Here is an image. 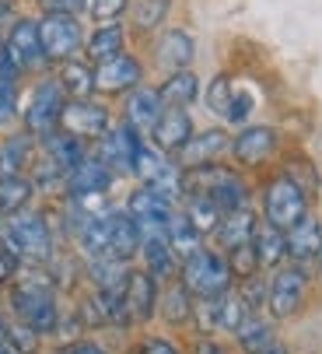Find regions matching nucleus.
Returning a JSON list of instances; mask_svg holds the SVG:
<instances>
[{
  "label": "nucleus",
  "instance_id": "nucleus-55",
  "mask_svg": "<svg viewBox=\"0 0 322 354\" xmlns=\"http://www.w3.org/2000/svg\"><path fill=\"white\" fill-rule=\"evenodd\" d=\"M0 354H18V351H11L8 344H0Z\"/></svg>",
  "mask_w": 322,
  "mask_h": 354
},
{
  "label": "nucleus",
  "instance_id": "nucleus-13",
  "mask_svg": "<svg viewBox=\"0 0 322 354\" xmlns=\"http://www.w3.org/2000/svg\"><path fill=\"white\" fill-rule=\"evenodd\" d=\"M60 130L77 137V140H98L113 130V116L102 102H91V98H74V102L64 106L60 116Z\"/></svg>",
  "mask_w": 322,
  "mask_h": 354
},
{
  "label": "nucleus",
  "instance_id": "nucleus-8",
  "mask_svg": "<svg viewBox=\"0 0 322 354\" xmlns=\"http://www.w3.org/2000/svg\"><path fill=\"white\" fill-rule=\"evenodd\" d=\"M64 106H67V95H64L60 81L57 77L39 81L32 98H28V109H25V130L32 137H49L53 130H60Z\"/></svg>",
  "mask_w": 322,
  "mask_h": 354
},
{
  "label": "nucleus",
  "instance_id": "nucleus-44",
  "mask_svg": "<svg viewBox=\"0 0 322 354\" xmlns=\"http://www.w3.org/2000/svg\"><path fill=\"white\" fill-rule=\"evenodd\" d=\"M228 267H231V277H238V281H245V277H256V274H259L256 249H252V245H242V249L228 252Z\"/></svg>",
  "mask_w": 322,
  "mask_h": 354
},
{
  "label": "nucleus",
  "instance_id": "nucleus-38",
  "mask_svg": "<svg viewBox=\"0 0 322 354\" xmlns=\"http://www.w3.org/2000/svg\"><path fill=\"white\" fill-rule=\"evenodd\" d=\"M235 340H238V347H242L245 354H256V351H263V347L277 344V333H274V323H266V319H259V316H249L245 326L235 333Z\"/></svg>",
  "mask_w": 322,
  "mask_h": 354
},
{
  "label": "nucleus",
  "instance_id": "nucleus-3",
  "mask_svg": "<svg viewBox=\"0 0 322 354\" xmlns=\"http://www.w3.org/2000/svg\"><path fill=\"white\" fill-rule=\"evenodd\" d=\"M182 193L186 196H210L225 214L249 207V186L235 169L225 165H203V169H189L182 172Z\"/></svg>",
  "mask_w": 322,
  "mask_h": 354
},
{
  "label": "nucleus",
  "instance_id": "nucleus-45",
  "mask_svg": "<svg viewBox=\"0 0 322 354\" xmlns=\"http://www.w3.org/2000/svg\"><path fill=\"white\" fill-rule=\"evenodd\" d=\"M126 4H130V0H88V11H91L95 21L113 25V21L126 11Z\"/></svg>",
  "mask_w": 322,
  "mask_h": 354
},
{
  "label": "nucleus",
  "instance_id": "nucleus-46",
  "mask_svg": "<svg viewBox=\"0 0 322 354\" xmlns=\"http://www.w3.org/2000/svg\"><path fill=\"white\" fill-rule=\"evenodd\" d=\"M291 183H298L301 189H305V196L319 186V176H315V169H312V162H305V158H298V162H287V172H284Z\"/></svg>",
  "mask_w": 322,
  "mask_h": 354
},
{
  "label": "nucleus",
  "instance_id": "nucleus-53",
  "mask_svg": "<svg viewBox=\"0 0 322 354\" xmlns=\"http://www.w3.org/2000/svg\"><path fill=\"white\" fill-rule=\"evenodd\" d=\"M256 354H287V347L277 340V344H270V347H263V351H256Z\"/></svg>",
  "mask_w": 322,
  "mask_h": 354
},
{
  "label": "nucleus",
  "instance_id": "nucleus-28",
  "mask_svg": "<svg viewBox=\"0 0 322 354\" xmlns=\"http://www.w3.org/2000/svg\"><path fill=\"white\" fill-rule=\"evenodd\" d=\"M252 249H256V260H259V270H277L284 267L287 260V242H284V232L259 221L256 228V239H252Z\"/></svg>",
  "mask_w": 322,
  "mask_h": 354
},
{
  "label": "nucleus",
  "instance_id": "nucleus-25",
  "mask_svg": "<svg viewBox=\"0 0 322 354\" xmlns=\"http://www.w3.org/2000/svg\"><path fill=\"white\" fill-rule=\"evenodd\" d=\"M151 137H154V147H158V151H165V155H176V151L193 137V120H189V113L169 106L165 113H161V120H158V127H154Z\"/></svg>",
  "mask_w": 322,
  "mask_h": 354
},
{
  "label": "nucleus",
  "instance_id": "nucleus-21",
  "mask_svg": "<svg viewBox=\"0 0 322 354\" xmlns=\"http://www.w3.org/2000/svg\"><path fill=\"white\" fill-rule=\"evenodd\" d=\"M284 242H287V260L291 263L305 267V263L319 260L322 257V221L305 214L291 232H284Z\"/></svg>",
  "mask_w": 322,
  "mask_h": 354
},
{
  "label": "nucleus",
  "instance_id": "nucleus-15",
  "mask_svg": "<svg viewBox=\"0 0 322 354\" xmlns=\"http://www.w3.org/2000/svg\"><path fill=\"white\" fill-rule=\"evenodd\" d=\"M277 140H281V137H277L274 127H263V123L242 127V130L231 137V155H235L238 165L256 169V165H263V162L277 151Z\"/></svg>",
  "mask_w": 322,
  "mask_h": 354
},
{
  "label": "nucleus",
  "instance_id": "nucleus-43",
  "mask_svg": "<svg viewBox=\"0 0 322 354\" xmlns=\"http://www.w3.org/2000/svg\"><path fill=\"white\" fill-rule=\"evenodd\" d=\"M18 120V77H0V127Z\"/></svg>",
  "mask_w": 322,
  "mask_h": 354
},
{
  "label": "nucleus",
  "instance_id": "nucleus-14",
  "mask_svg": "<svg viewBox=\"0 0 322 354\" xmlns=\"http://www.w3.org/2000/svg\"><path fill=\"white\" fill-rule=\"evenodd\" d=\"M225 151H231V137L225 130H203V133H193L179 151H176V165L182 172L189 169H203V165H214Z\"/></svg>",
  "mask_w": 322,
  "mask_h": 354
},
{
  "label": "nucleus",
  "instance_id": "nucleus-34",
  "mask_svg": "<svg viewBox=\"0 0 322 354\" xmlns=\"http://www.w3.org/2000/svg\"><path fill=\"white\" fill-rule=\"evenodd\" d=\"M35 196V183L32 176H4L0 179V214H18V211H28Z\"/></svg>",
  "mask_w": 322,
  "mask_h": 354
},
{
  "label": "nucleus",
  "instance_id": "nucleus-12",
  "mask_svg": "<svg viewBox=\"0 0 322 354\" xmlns=\"http://www.w3.org/2000/svg\"><path fill=\"white\" fill-rule=\"evenodd\" d=\"M193 316L200 319V326H203L207 333H214V330H221V333H238L252 313H249V306L242 301L238 291H225V295H218V298L200 301Z\"/></svg>",
  "mask_w": 322,
  "mask_h": 354
},
{
  "label": "nucleus",
  "instance_id": "nucleus-49",
  "mask_svg": "<svg viewBox=\"0 0 322 354\" xmlns=\"http://www.w3.org/2000/svg\"><path fill=\"white\" fill-rule=\"evenodd\" d=\"M140 354H182L179 344H172L169 337H147L140 344Z\"/></svg>",
  "mask_w": 322,
  "mask_h": 354
},
{
  "label": "nucleus",
  "instance_id": "nucleus-33",
  "mask_svg": "<svg viewBox=\"0 0 322 354\" xmlns=\"http://www.w3.org/2000/svg\"><path fill=\"white\" fill-rule=\"evenodd\" d=\"M182 218L200 232V235H214L225 218V211L214 204L210 196H182Z\"/></svg>",
  "mask_w": 322,
  "mask_h": 354
},
{
  "label": "nucleus",
  "instance_id": "nucleus-40",
  "mask_svg": "<svg viewBox=\"0 0 322 354\" xmlns=\"http://www.w3.org/2000/svg\"><path fill=\"white\" fill-rule=\"evenodd\" d=\"M231 95H235V84H231V77L228 74H218L210 81V88H207V106H210V113L214 116H228V106H231Z\"/></svg>",
  "mask_w": 322,
  "mask_h": 354
},
{
  "label": "nucleus",
  "instance_id": "nucleus-24",
  "mask_svg": "<svg viewBox=\"0 0 322 354\" xmlns=\"http://www.w3.org/2000/svg\"><path fill=\"white\" fill-rule=\"evenodd\" d=\"M154 53H158V64L165 67L169 74H176V71H189V64H193V57H196V42H193L189 32H182V28H169L165 35L158 39Z\"/></svg>",
  "mask_w": 322,
  "mask_h": 354
},
{
  "label": "nucleus",
  "instance_id": "nucleus-2",
  "mask_svg": "<svg viewBox=\"0 0 322 354\" xmlns=\"http://www.w3.org/2000/svg\"><path fill=\"white\" fill-rule=\"evenodd\" d=\"M57 284H53L49 274H28V277H18L15 288H11V309L21 323H28L39 337L46 333H57L60 326V306H57Z\"/></svg>",
  "mask_w": 322,
  "mask_h": 354
},
{
  "label": "nucleus",
  "instance_id": "nucleus-1",
  "mask_svg": "<svg viewBox=\"0 0 322 354\" xmlns=\"http://www.w3.org/2000/svg\"><path fill=\"white\" fill-rule=\"evenodd\" d=\"M0 245L18 260V267H42L53 263V228L42 211H18L0 228Z\"/></svg>",
  "mask_w": 322,
  "mask_h": 354
},
{
  "label": "nucleus",
  "instance_id": "nucleus-23",
  "mask_svg": "<svg viewBox=\"0 0 322 354\" xmlns=\"http://www.w3.org/2000/svg\"><path fill=\"white\" fill-rule=\"evenodd\" d=\"M256 228H259L256 211L252 207H238V211H228L221 218L218 232H214V242H218V249H225V252H235L242 245H252Z\"/></svg>",
  "mask_w": 322,
  "mask_h": 354
},
{
  "label": "nucleus",
  "instance_id": "nucleus-50",
  "mask_svg": "<svg viewBox=\"0 0 322 354\" xmlns=\"http://www.w3.org/2000/svg\"><path fill=\"white\" fill-rule=\"evenodd\" d=\"M57 354H109L102 344H95V340H74V344H67V347H60Z\"/></svg>",
  "mask_w": 322,
  "mask_h": 354
},
{
  "label": "nucleus",
  "instance_id": "nucleus-47",
  "mask_svg": "<svg viewBox=\"0 0 322 354\" xmlns=\"http://www.w3.org/2000/svg\"><path fill=\"white\" fill-rule=\"evenodd\" d=\"M252 109H256V98L249 95V91H235L231 95V106H228V123H245L249 116H252Z\"/></svg>",
  "mask_w": 322,
  "mask_h": 354
},
{
  "label": "nucleus",
  "instance_id": "nucleus-48",
  "mask_svg": "<svg viewBox=\"0 0 322 354\" xmlns=\"http://www.w3.org/2000/svg\"><path fill=\"white\" fill-rule=\"evenodd\" d=\"M39 4H42L46 15H70V18H77V11L88 8V0H39Z\"/></svg>",
  "mask_w": 322,
  "mask_h": 354
},
{
  "label": "nucleus",
  "instance_id": "nucleus-20",
  "mask_svg": "<svg viewBox=\"0 0 322 354\" xmlns=\"http://www.w3.org/2000/svg\"><path fill=\"white\" fill-rule=\"evenodd\" d=\"M169 106L161 102V91L158 88H133L130 95H126V127H133L140 137L144 133H154V127H158V120H161V113H165Z\"/></svg>",
  "mask_w": 322,
  "mask_h": 354
},
{
  "label": "nucleus",
  "instance_id": "nucleus-36",
  "mask_svg": "<svg viewBox=\"0 0 322 354\" xmlns=\"http://www.w3.org/2000/svg\"><path fill=\"white\" fill-rule=\"evenodd\" d=\"M169 245H172V252L179 257V263H186L189 257H196V252L203 249V235L182 218V211H176V218L169 225Z\"/></svg>",
  "mask_w": 322,
  "mask_h": 354
},
{
  "label": "nucleus",
  "instance_id": "nucleus-5",
  "mask_svg": "<svg viewBox=\"0 0 322 354\" xmlns=\"http://www.w3.org/2000/svg\"><path fill=\"white\" fill-rule=\"evenodd\" d=\"M133 176L140 179V186L154 189L158 196L165 200H182V169L176 165L172 155H165V151H158L154 144H144L137 151V162H133Z\"/></svg>",
  "mask_w": 322,
  "mask_h": 354
},
{
  "label": "nucleus",
  "instance_id": "nucleus-7",
  "mask_svg": "<svg viewBox=\"0 0 322 354\" xmlns=\"http://www.w3.org/2000/svg\"><path fill=\"white\" fill-rule=\"evenodd\" d=\"M308 301V270L291 263V267H277L270 274V295H266V309L274 319H291L305 309Z\"/></svg>",
  "mask_w": 322,
  "mask_h": 354
},
{
  "label": "nucleus",
  "instance_id": "nucleus-32",
  "mask_svg": "<svg viewBox=\"0 0 322 354\" xmlns=\"http://www.w3.org/2000/svg\"><path fill=\"white\" fill-rule=\"evenodd\" d=\"M88 281L95 284V291H123L126 277H130V263L116 260V257H95L88 260Z\"/></svg>",
  "mask_w": 322,
  "mask_h": 354
},
{
  "label": "nucleus",
  "instance_id": "nucleus-29",
  "mask_svg": "<svg viewBox=\"0 0 322 354\" xmlns=\"http://www.w3.org/2000/svg\"><path fill=\"white\" fill-rule=\"evenodd\" d=\"M39 140H42V155L53 158V162H57L60 169H67V172L88 158L84 140H77V137H70V133H64V130H53L49 137H39Z\"/></svg>",
  "mask_w": 322,
  "mask_h": 354
},
{
  "label": "nucleus",
  "instance_id": "nucleus-30",
  "mask_svg": "<svg viewBox=\"0 0 322 354\" xmlns=\"http://www.w3.org/2000/svg\"><path fill=\"white\" fill-rule=\"evenodd\" d=\"M158 313L165 316L169 326H182L196 313V298L182 288V281H172V284H165V291H161V298H158Z\"/></svg>",
  "mask_w": 322,
  "mask_h": 354
},
{
  "label": "nucleus",
  "instance_id": "nucleus-39",
  "mask_svg": "<svg viewBox=\"0 0 322 354\" xmlns=\"http://www.w3.org/2000/svg\"><path fill=\"white\" fill-rule=\"evenodd\" d=\"M169 8H172V0H137L133 4V25L140 32H154L169 18Z\"/></svg>",
  "mask_w": 322,
  "mask_h": 354
},
{
  "label": "nucleus",
  "instance_id": "nucleus-41",
  "mask_svg": "<svg viewBox=\"0 0 322 354\" xmlns=\"http://www.w3.org/2000/svg\"><path fill=\"white\" fill-rule=\"evenodd\" d=\"M8 347L11 351H18V354H39V347H42V337L28 326V323H8Z\"/></svg>",
  "mask_w": 322,
  "mask_h": 354
},
{
  "label": "nucleus",
  "instance_id": "nucleus-37",
  "mask_svg": "<svg viewBox=\"0 0 322 354\" xmlns=\"http://www.w3.org/2000/svg\"><path fill=\"white\" fill-rule=\"evenodd\" d=\"M57 81H60L64 95H70V98H88V95L95 91V71H91L84 60H67V64H60Z\"/></svg>",
  "mask_w": 322,
  "mask_h": 354
},
{
  "label": "nucleus",
  "instance_id": "nucleus-16",
  "mask_svg": "<svg viewBox=\"0 0 322 354\" xmlns=\"http://www.w3.org/2000/svg\"><path fill=\"white\" fill-rule=\"evenodd\" d=\"M8 53H11V60L21 67V71H32V67H39L42 60H46V53H42V35H39V21H32V18H18L15 25H11V32H8Z\"/></svg>",
  "mask_w": 322,
  "mask_h": 354
},
{
  "label": "nucleus",
  "instance_id": "nucleus-10",
  "mask_svg": "<svg viewBox=\"0 0 322 354\" xmlns=\"http://www.w3.org/2000/svg\"><path fill=\"white\" fill-rule=\"evenodd\" d=\"M39 35H42L46 60H60V64L74 60V53L84 46V28L70 15H46L39 21Z\"/></svg>",
  "mask_w": 322,
  "mask_h": 354
},
{
  "label": "nucleus",
  "instance_id": "nucleus-22",
  "mask_svg": "<svg viewBox=\"0 0 322 354\" xmlns=\"http://www.w3.org/2000/svg\"><path fill=\"white\" fill-rule=\"evenodd\" d=\"M140 257H144V270L154 277V281H161V284H172L176 277H179V257L172 252V245H169V235H147V239H140Z\"/></svg>",
  "mask_w": 322,
  "mask_h": 354
},
{
  "label": "nucleus",
  "instance_id": "nucleus-26",
  "mask_svg": "<svg viewBox=\"0 0 322 354\" xmlns=\"http://www.w3.org/2000/svg\"><path fill=\"white\" fill-rule=\"evenodd\" d=\"M35 165V137L28 130H18L0 140V179L4 176H25V169Z\"/></svg>",
  "mask_w": 322,
  "mask_h": 354
},
{
  "label": "nucleus",
  "instance_id": "nucleus-31",
  "mask_svg": "<svg viewBox=\"0 0 322 354\" xmlns=\"http://www.w3.org/2000/svg\"><path fill=\"white\" fill-rule=\"evenodd\" d=\"M123 46H126V32H123V25H98L95 32H91V39H88V60L91 64H109V60H116V57H123Z\"/></svg>",
  "mask_w": 322,
  "mask_h": 354
},
{
  "label": "nucleus",
  "instance_id": "nucleus-18",
  "mask_svg": "<svg viewBox=\"0 0 322 354\" xmlns=\"http://www.w3.org/2000/svg\"><path fill=\"white\" fill-rule=\"evenodd\" d=\"M113 172L105 169L95 155H88L81 165H74L67 172V196L70 200H84V196H105V189L113 186Z\"/></svg>",
  "mask_w": 322,
  "mask_h": 354
},
{
  "label": "nucleus",
  "instance_id": "nucleus-11",
  "mask_svg": "<svg viewBox=\"0 0 322 354\" xmlns=\"http://www.w3.org/2000/svg\"><path fill=\"white\" fill-rule=\"evenodd\" d=\"M140 147H144V137L133 127L123 123V127H113L105 137L95 140V158L113 176H120V172H133V162H137Z\"/></svg>",
  "mask_w": 322,
  "mask_h": 354
},
{
  "label": "nucleus",
  "instance_id": "nucleus-52",
  "mask_svg": "<svg viewBox=\"0 0 322 354\" xmlns=\"http://www.w3.org/2000/svg\"><path fill=\"white\" fill-rule=\"evenodd\" d=\"M15 274H18V260L11 257V252H8L4 245H0V284H8Z\"/></svg>",
  "mask_w": 322,
  "mask_h": 354
},
{
  "label": "nucleus",
  "instance_id": "nucleus-9",
  "mask_svg": "<svg viewBox=\"0 0 322 354\" xmlns=\"http://www.w3.org/2000/svg\"><path fill=\"white\" fill-rule=\"evenodd\" d=\"M123 211L137 221L140 239H147V235H169V225H172V218H176V204H172V200L158 196V193L147 189V186H140V189L130 193V200H126Z\"/></svg>",
  "mask_w": 322,
  "mask_h": 354
},
{
  "label": "nucleus",
  "instance_id": "nucleus-58",
  "mask_svg": "<svg viewBox=\"0 0 322 354\" xmlns=\"http://www.w3.org/2000/svg\"><path fill=\"white\" fill-rule=\"evenodd\" d=\"M319 263H322V257H319Z\"/></svg>",
  "mask_w": 322,
  "mask_h": 354
},
{
  "label": "nucleus",
  "instance_id": "nucleus-4",
  "mask_svg": "<svg viewBox=\"0 0 322 354\" xmlns=\"http://www.w3.org/2000/svg\"><path fill=\"white\" fill-rule=\"evenodd\" d=\"M179 281L182 288L207 301V298H218L225 291H231V267H228V257L225 252H214V249H200L196 257H189L182 267H179Z\"/></svg>",
  "mask_w": 322,
  "mask_h": 354
},
{
  "label": "nucleus",
  "instance_id": "nucleus-54",
  "mask_svg": "<svg viewBox=\"0 0 322 354\" xmlns=\"http://www.w3.org/2000/svg\"><path fill=\"white\" fill-rule=\"evenodd\" d=\"M0 344H8V319L0 316Z\"/></svg>",
  "mask_w": 322,
  "mask_h": 354
},
{
  "label": "nucleus",
  "instance_id": "nucleus-19",
  "mask_svg": "<svg viewBox=\"0 0 322 354\" xmlns=\"http://www.w3.org/2000/svg\"><path fill=\"white\" fill-rule=\"evenodd\" d=\"M123 298H126L130 323H147L158 313V298H161L158 295V281L147 270H130L126 288H123Z\"/></svg>",
  "mask_w": 322,
  "mask_h": 354
},
{
  "label": "nucleus",
  "instance_id": "nucleus-27",
  "mask_svg": "<svg viewBox=\"0 0 322 354\" xmlns=\"http://www.w3.org/2000/svg\"><path fill=\"white\" fill-rule=\"evenodd\" d=\"M140 252V228L126 211H109V257L133 260Z\"/></svg>",
  "mask_w": 322,
  "mask_h": 354
},
{
  "label": "nucleus",
  "instance_id": "nucleus-6",
  "mask_svg": "<svg viewBox=\"0 0 322 354\" xmlns=\"http://www.w3.org/2000/svg\"><path fill=\"white\" fill-rule=\"evenodd\" d=\"M305 214H308V196L298 183H291L287 176H277L266 183V189H263V221L266 225L291 232Z\"/></svg>",
  "mask_w": 322,
  "mask_h": 354
},
{
  "label": "nucleus",
  "instance_id": "nucleus-42",
  "mask_svg": "<svg viewBox=\"0 0 322 354\" xmlns=\"http://www.w3.org/2000/svg\"><path fill=\"white\" fill-rule=\"evenodd\" d=\"M235 291L242 295V301L249 306V313H256V309H263V306H266V295H270V277H263V274L245 277V281H238V288H235Z\"/></svg>",
  "mask_w": 322,
  "mask_h": 354
},
{
  "label": "nucleus",
  "instance_id": "nucleus-56",
  "mask_svg": "<svg viewBox=\"0 0 322 354\" xmlns=\"http://www.w3.org/2000/svg\"><path fill=\"white\" fill-rule=\"evenodd\" d=\"M15 4V0H0V8H11Z\"/></svg>",
  "mask_w": 322,
  "mask_h": 354
},
{
  "label": "nucleus",
  "instance_id": "nucleus-57",
  "mask_svg": "<svg viewBox=\"0 0 322 354\" xmlns=\"http://www.w3.org/2000/svg\"><path fill=\"white\" fill-rule=\"evenodd\" d=\"M0 228H4V214H0Z\"/></svg>",
  "mask_w": 322,
  "mask_h": 354
},
{
  "label": "nucleus",
  "instance_id": "nucleus-17",
  "mask_svg": "<svg viewBox=\"0 0 322 354\" xmlns=\"http://www.w3.org/2000/svg\"><path fill=\"white\" fill-rule=\"evenodd\" d=\"M140 81H144V67H140V60H133L126 53L95 67V91H105V95L133 91V88H140Z\"/></svg>",
  "mask_w": 322,
  "mask_h": 354
},
{
  "label": "nucleus",
  "instance_id": "nucleus-35",
  "mask_svg": "<svg viewBox=\"0 0 322 354\" xmlns=\"http://www.w3.org/2000/svg\"><path fill=\"white\" fill-rule=\"evenodd\" d=\"M158 91H161V102L165 106L186 109L189 102H196V95H200V77L193 71H176V74H169V81L161 84Z\"/></svg>",
  "mask_w": 322,
  "mask_h": 354
},
{
  "label": "nucleus",
  "instance_id": "nucleus-51",
  "mask_svg": "<svg viewBox=\"0 0 322 354\" xmlns=\"http://www.w3.org/2000/svg\"><path fill=\"white\" fill-rule=\"evenodd\" d=\"M193 354H231V347H228V344H221V340L200 337V340L193 344Z\"/></svg>",
  "mask_w": 322,
  "mask_h": 354
}]
</instances>
